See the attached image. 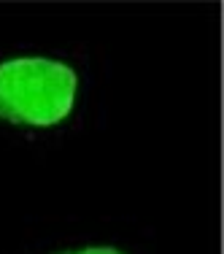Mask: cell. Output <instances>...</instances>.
Listing matches in <instances>:
<instances>
[{"mask_svg":"<svg viewBox=\"0 0 224 254\" xmlns=\"http://www.w3.org/2000/svg\"><path fill=\"white\" fill-rule=\"evenodd\" d=\"M84 73L49 52H11L0 57V125L52 132L78 114Z\"/></svg>","mask_w":224,"mask_h":254,"instance_id":"1","label":"cell"},{"mask_svg":"<svg viewBox=\"0 0 224 254\" xmlns=\"http://www.w3.org/2000/svg\"><path fill=\"white\" fill-rule=\"evenodd\" d=\"M49 254H130V252L116 244H106V241H78V244L52 249Z\"/></svg>","mask_w":224,"mask_h":254,"instance_id":"2","label":"cell"}]
</instances>
